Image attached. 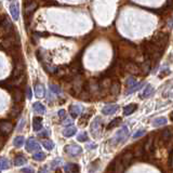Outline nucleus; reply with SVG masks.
<instances>
[{
	"label": "nucleus",
	"mask_w": 173,
	"mask_h": 173,
	"mask_svg": "<svg viewBox=\"0 0 173 173\" xmlns=\"http://www.w3.org/2000/svg\"><path fill=\"white\" fill-rule=\"evenodd\" d=\"M140 69H141V72L143 75H147L151 69V60H145L143 63L140 66Z\"/></svg>",
	"instance_id": "nucleus-15"
},
{
	"label": "nucleus",
	"mask_w": 173,
	"mask_h": 173,
	"mask_svg": "<svg viewBox=\"0 0 173 173\" xmlns=\"http://www.w3.org/2000/svg\"><path fill=\"white\" fill-rule=\"evenodd\" d=\"M57 115H58V117H60V118L63 119L65 117V115H66V111H65L64 109H61V111H58Z\"/></svg>",
	"instance_id": "nucleus-47"
},
{
	"label": "nucleus",
	"mask_w": 173,
	"mask_h": 173,
	"mask_svg": "<svg viewBox=\"0 0 173 173\" xmlns=\"http://www.w3.org/2000/svg\"><path fill=\"white\" fill-rule=\"evenodd\" d=\"M21 172L22 173H35L32 168H23V169L21 170Z\"/></svg>",
	"instance_id": "nucleus-45"
},
{
	"label": "nucleus",
	"mask_w": 173,
	"mask_h": 173,
	"mask_svg": "<svg viewBox=\"0 0 173 173\" xmlns=\"http://www.w3.org/2000/svg\"><path fill=\"white\" fill-rule=\"evenodd\" d=\"M49 134V132H48V131H46V132H43V133H40V137L41 136H47V135H48Z\"/></svg>",
	"instance_id": "nucleus-52"
},
{
	"label": "nucleus",
	"mask_w": 173,
	"mask_h": 173,
	"mask_svg": "<svg viewBox=\"0 0 173 173\" xmlns=\"http://www.w3.org/2000/svg\"><path fill=\"white\" fill-rule=\"evenodd\" d=\"M111 78L108 77H104L102 79V81L99 83V86L101 90H106V89L111 88Z\"/></svg>",
	"instance_id": "nucleus-24"
},
{
	"label": "nucleus",
	"mask_w": 173,
	"mask_h": 173,
	"mask_svg": "<svg viewBox=\"0 0 173 173\" xmlns=\"http://www.w3.org/2000/svg\"><path fill=\"white\" fill-rule=\"evenodd\" d=\"M20 113H21V107L18 106V105H15V106L12 107L10 114H11V116H12V117H17Z\"/></svg>",
	"instance_id": "nucleus-39"
},
{
	"label": "nucleus",
	"mask_w": 173,
	"mask_h": 173,
	"mask_svg": "<svg viewBox=\"0 0 173 173\" xmlns=\"http://www.w3.org/2000/svg\"><path fill=\"white\" fill-rule=\"evenodd\" d=\"M142 86V83H135L134 86H132L131 88H129V90H128V94H130V93H132V92H134V91H136V90H139L140 88Z\"/></svg>",
	"instance_id": "nucleus-40"
},
{
	"label": "nucleus",
	"mask_w": 173,
	"mask_h": 173,
	"mask_svg": "<svg viewBox=\"0 0 173 173\" xmlns=\"http://www.w3.org/2000/svg\"><path fill=\"white\" fill-rule=\"evenodd\" d=\"M126 71H127L129 74L131 75H139L141 72V69H140V66L137 64H135L134 62H127L126 64Z\"/></svg>",
	"instance_id": "nucleus-9"
},
{
	"label": "nucleus",
	"mask_w": 173,
	"mask_h": 173,
	"mask_svg": "<svg viewBox=\"0 0 173 173\" xmlns=\"http://www.w3.org/2000/svg\"><path fill=\"white\" fill-rule=\"evenodd\" d=\"M50 90L52 91L54 94H60L61 93L60 88H58V86H57V85H50Z\"/></svg>",
	"instance_id": "nucleus-43"
},
{
	"label": "nucleus",
	"mask_w": 173,
	"mask_h": 173,
	"mask_svg": "<svg viewBox=\"0 0 173 173\" xmlns=\"http://www.w3.org/2000/svg\"><path fill=\"white\" fill-rule=\"evenodd\" d=\"M109 90H111V93L113 95H118L119 92H120V82H119L118 80L113 81L111 85V88H109Z\"/></svg>",
	"instance_id": "nucleus-22"
},
{
	"label": "nucleus",
	"mask_w": 173,
	"mask_h": 173,
	"mask_svg": "<svg viewBox=\"0 0 173 173\" xmlns=\"http://www.w3.org/2000/svg\"><path fill=\"white\" fill-rule=\"evenodd\" d=\"M120 122H121V118H120V117H118V118H115L114 120H111V122H109V125L107 126V129H108V130L113 129V128L117 127V126H118Z\"/></svg>",
	"instance_id": "nucleus-35"
},
{
	"label": "nucleus",
	"mask_w": 173,
	"mask_h": 173,
	"mask_svg": "<svg viewBox=\"0 0 173 173\" xmlns=\"http://www.w3.org/2000/svg\"><path fill=\"white\" fill-rule=\"evenodd\" d=\"M172 131L171 129H165V130H162V132H161V135H160V139H161V141L162 142H165V143H167V142H169L170 140H171V137H172Z\"/></svg>",
	"instance_id": "nucleus-16"
},
{
	"label": "nucleus",
	"mask_w": 173,
	"mask_h": 173,
	"mask_svg": "<svg viewBox=\"0 0 173 173\" xmlns=\"http://www.w3.org/2000/svg\"><path fill=\"white\" fill-rule=\"evenodd\" d=\"M109 169L113 170V173H123V170H125V166L122 165L120 159H116L115 161H113L109 167Z\"/></svg>",
	"instance_id": "nucleus-10"
},
{
	"label": "nucleus",
	"mask_w": 173,
	"mask_h": 173,
	"mask_svg": "<svg viewBox=\"0 0 173 173\" xmlns=\"http://www.w3.org/2000/svg\"><path fill=\"white\" fill-rule=\"evenodd\" d=\"M133 158H134V155H133V153L131 151H125V153L122 154V156H121L120 160L121 162H122V165L126 167H129V166L131 165V162H132Z\"/></svg>",
	"instance_id": "nucleus-7"
},
{
	"label": "nucleus",
	"mask_w": 173,
	"mask_h": 173,
	"mask_svg": "<svg viewBox=\"0 0 173 173\" xmlns=\"http://www.w3.org/2000/svg\"><path fill=\"white\" fill-rule=\"evenodd\" d=\"M83 85H85V81L81 79V76H76V79H75L74 82V91L76 93V95H79L83 88Z\"/></svg>",
	"instance_id": "nucleus-12"
},
{
	"label": "nucleus",
	"mask_w": 173,
	"mask_h": 173,
	"mask_svg": "<svg viewBox=\"0 0 173 173\" xmlns=\"http://www.w3.org/2000/svg\"><path fill=\"white\" fill-rule=\"evenodd\" d=\"M166 123H167V119H166L165 117H159V118H156L155 120H154L153 125L155 126V127H160V126H165Z\"/></svg>",
	"instance_id": "nucleus-33"
},
{
	"label": "nucleus",
	"mask_w": 173,
	"mask_h": 173,
	"mask_svg": "<svg viewBox=\"0 0 173 173\" xmlns=\"http://www.w3.org/2000/svg\"><path fill=\"white\" fill-rule=\"evenodd\" d=\"M64 151L66 154H68V155L71 156H78L80 155L81 153H82V149H81L80 146H78V145H75V144H69V145H66V146L64 147Z\"/></svg>",
	"instance_id": "nucleus-3"
},
{
	"label": "nucleus",
	"mask_w": 173,
	"mask_h": 173,
	"mask_svg": "<svg viewBox=\"0 0 173 173\" xmlns=\"http://www.w3.org/2000/svg\"><path fill=\"white\" fill-rule=\"evenodd\" d=\"M168 39H169L168 34L162 32H157L153 36V38H151V42L155 44V46H157L159 49L163 50L168 43Z\"/></svg>",
	"instance_id": "nucleus-1"
},
{
	"label": "nucleus",
	"mask_w": 173,
	"mask_h": 173,
	"mask_svg": "<svg viewBox=\"0 0 173 173\" xmlns=\"http://www.w3.org/2000/svg\"><path fill=\"white\" fill-rule=\"evenodd\" d=\"M38 173H48V167H42V168H40V170H39Z\"/></svg>",
	"instance_id": "nucleus-48"
},
{
	"label": "nucleus",
	"mask_w": 173,
	"mask_h": 173,
	"mask_svg": "<svg viewBox=\"0 0 173 173\" xmlns=\"http://www.w3.org/2000/svg\"><path fill=\"white\" fill-rule=\"evenodd\" d=\"M118 108H119V106L116 104L106 105V106L102 109V113L104 114V115H113V114H115L116 111H118Z\"/></svg>",
	"instance_id": "nucleus-14"
},
{
	"label": "nucleus",
	"mask_w": 173,
	"mask_h": 173,
	"mask_svg": "<svg viewBox=\"0 0 173 173\" xmlns=\"http://www.w3.org/2000/svg\"><path fill=\"white\" fill-rule=\"evenodd\" d=\"M100 163V160L97 159V160H95V161H93V162H91L90 163V166H89V172L90 173H92V172H95L97 170V168H99V165Z\"/></svg>",
	"instance_id": "nucleus-37"
},
{
	"label": "nucleus",
	"mask_w": 173,
	"mask_h": 173,
	"mask_svg": "<svg viewBox=\"0 0 173 173\" xmlns=\"http://www.w3.org/2000/svg\"><path fill=\"white\" fill-rule=\"evenodd\" d=\"M41 144H42V146L46 149H48V151H52V149L54 148V143H53L51 140H48V139L41 140Z\"/></svg>",
	"instance_id": "nucleus-29"
},
{
	"label": "nucleus",
	"mask_w": 173,
	"mask_h": 173,
	"mask_svg": "<svg viewBox=\"0 0 173 173\" xmlns=\"http://www.w3.org/2000/svg\"><path fill=\"white\" fill-rule=\"evenodd\" d=\"M61 163H62V159H60V158L55 159V160L52 162V168H57L58 165H61Z\"/></svg>",
	"instance_id": "nucleus-46"
},
{
	"label": "nucleus",
	"mask_w": 173,
	"mask_h": 173,
	"mask_svg": "<svg viewBox=\"0 0 173 173\" xmlns=\"http://www.w3.org/2000/svg\"><path fill=\"white\" fill-rule=\"evenodd\" d=\"M13 125L8 120H0V133L2 135H8L12 132Z\"/></svg>",
	"instance_id": "nucleus-5"
},
{
	"label": "nucleus",
	"mask_w": 173,
	"mask_h": 173,
	"mask_svg": "<svg viewBox=\"0 0 173 173\" xmlns=\"http://www.w3.org/2000/svg\"><path fill=\"white\" fill-rule=\"evenodd\" d=\"M75 133H76V128L72 127V126L65 128L64 131H63V135H64L65 137H71L75 134Z\"/></svg>",
	"instance_id": "nucleus-28"
},
{
	"label": "nucleus",
	"mask_w": 173,
	"mask_h": 173,
	"mask_svg": "<svg viewBox=\"0 0 173 173\" xmlns=\"http://www.w3.org/2000/svg\"><path fill=\"white\" fill-rule=\"evenodd\" d=\"M35 94L38 99H41V97L44 96L46 94V90H44V86L41 85V83H37L35 86Z\"/></svg>",
	"instance_id": "nucleus-18"
},
{
	"label": "nucleus",
	"mask_w": 173,
	"mask_h": 173,
	"mask_svg": "<svg viewBox=\"0 0 173 173\" xmlns=\"http://www.w3.org/2000/svg\"><path fill=\"white\" fill-rule=\"evenodd\" d=\"M77 140H78L79 142H86V141H88V134H86V132L80 133V134L78 135V137H77Z\"/></svg>",
	"instance_id": "nucleus-41"
},
{
	"label": "nucleus",
	"mask_w": 173,
	"mask_h": 173,
	"mask_svg": "<svg viewBox=\"0 0 173 173\" xmlns=\"http://www.w3.org/2000/svg\"><path fill=\"white\" fill-rule=\"evenodd\" d=\"M32 107H34V111H36V113H38V114H44L46 113V107L43 106L41 103H39V102H36V103H34V105H32Z\"/></svg>",
	"instance_id": "nucleus-27"
},
{
	"label": "nucleus",
	"mask_w": 173,
	"mask_h": 173,
	"mask_svg": "<svg viewBox=\"0 0 173 173\" xmlns=\"http://www.w3.org/2000/svg\"><path fill=\"white\" fill-rule=\"evenodd\" d=\"M167 7H168V8H173V0H168V1H167Z\"/></svg>",
	"instance_id": "nucleus-49"
},
{
	"label": "nucleus",
	"mask_w": 173,
	"mask_h": 173,
	"mask_svg": "<svg viewBox=\"0 0 173 173\" xmlns=\"http://www.w3.org/2000/svg\"><path fill=\"white\" fill-rule=\"evenodd\" d=\"M153 86H151V85H147L146 86V88L144 89V91L142 92V94H141V97L142 99H145V97H148V96H151V93H153Z\"/></svg>",
	"instance_id": "nucleus-30"
},
{
	"label": "nucleus",
	"mask_w": 173,
	"mask_h": 173,
	"mask_svg": "<svg viewBox=\"0 0 173 173\" xmlns=\"http://www.w3.org/2000/svg\"><path fill=\"white\" fill-rule=\"evenodd\" d=\"M144 134H145V130H140V131H137L136 133H134V134H133V139L141 137V136H143Z\"/></svg>",
	"instance_id": "nucleus-44"
},
{
	"label": "nucleus",
	"mask_w": 173,
	"mask_h": 173,
	"mask_svg": "<svg viewBox=\"0 0 173 173\" xmlns=\"http://www.w3.org/2000/svg\"><path fill=\"white\" fill-rule=\"evenodd\" d=\"M136 108H137L136 104H129L123 108V114H125L126 116H129L131 114L134 113V111H136Z\"/></svg>",
	"instance_id": "nucleus-25"
},
{
	"label": "nucleus",
	"mask_w": 173,
	"mask_h": 173,
	"mask_svg": "<svg viewBox=\"0 0 173 173\" xmlns=\"http://www.w3.org/2000/svg\"><path fill=\"white\" fill-rule=\"evenodd\" d=\"M27 97H28V99H32V91H30L29 88H27Z\"/></svg>",
	"instance_id": "nucleus-50"
},
{
	"label": "nucleus",
	"mask_w": 173,
	"mask_h": 173,
	"mask_svg": "<svg viewBox=\"0 0 173 173\" xmlns=\"http://www.w3.org/2000/svg\"><path fill=\"white\" fill-rule=\"evenodd\" d=\"M0 27L2 28L6 34L10 35L12 34V29H13V25H12V22L10 21V18L8 16H4L1 21H0Z\"/></svg>",
	"instance_id": "nucleus-4"
},
{
	"label": "nucleus",
	"mask_w": 173,
	"mask_h": 173,
	"mask_svg": "<svg viewBox=\"0 0 173 173\" xmlns=\"http://www.w3.org/2000/svg\"><path fill=\"white\" fill-rule=\"evenodd\" d=\"M129 136V129L128 127H122L118 132L115 134V136L111 139V144L113 145H117V144H120L122 142H125L127 140V137Z\"/></svg>",
	"instance_id": "nucleus-2"
},
{
	"label": "nucleus",
	"mask_w": 173,
	"mask_h": 173,
	"mask_svg": "<svg viewBox=\"0 0 173 173\" xmlns=\"http://www.w3.org/2000/svg\"><path fill=\"white\" fill-rule=\"evenodd\" d=\"M32 158H34L36 161H43L44 159H46V154L41 153V151H38V153L32 155Z\"/></svg>",
	"instance_id": "nucleus-38"
},
{
	"label": "nucleus",
	"mask_w": 173,
	"mask_h": 173,
	"mask_svg": "<svg viewBox=\"0 0 173 173\" xmlns=\"http://www.w3.org/2000/svg\"><path fill=\"white\" fill-rule=\"evenodd\" d=\"M64 170L66 173H80V167L77 163H66L64 166Z\"/></svg>",
	"instance_id": "nucleus-13"
},
{
	"label": "nucleus",
	"mask_w": 173,
	"mask_h": 173,
	"mask_svg": "<svg viewBox=\"0 0 173 173\" xmlns=\"http://www.w3.org/2000/svg\"><path fill=\"white\" fill-rule=\"evenodd\" d=\"M80 113H81V107L79 105H71L69 106V114L72 115V118H77Z\"/></svg>",
	"instance_id": "nucleus-23"
},
{
	"label": "nucleus",
	"mask_w": 173,
	"mask_h": 173,
	"mask_svg": "<svg viewBox=\"0 0 173 173\" xmlns=\"http://www.w3.org/2000/svg\"><path fill=\"white\" fill-rule=\"evenodd\" d=\"M144 147L143 146H137L136 148H135V151L133 153V155H134V157H143L144 156Z\"/></svg>",
	"instance_id": "nucleus-36"
},
{
	"label": "nucleus",
	"mask_w": 173,
	"mask_h": 173,
	"mask_svg": "<svg viewBox=\"0 0 173 173\" xmlns=\"http://www.w3.org/2000/svg\"><path fill=\"white\" fill-rule=\"evenodd\" d=\"M26 162V158L24 157L23 155H17L14 159V165L20 167V166H23L24 163Z\"/></svg>",
	"instance_id": "nucleus-32"
},
{
	"label": "nucleus",
	"mask_w": 173,
	"mask_h": 173,
	"mask_svg": "<svg viewBox=\"0 0 173 173\" xmlns=\"http://www.w3.org/2000/svg\"><path fill=\"white\" fill-rule=\"evenodd\" d=\"M30 1H32V0H30Z\"/></svg>",
	"instance_id": "nucleus-54"
},
{
	"label": "nucleus",
	"mask_w": 173,
	"mask_h": 173,
	"mask_svg": "<svg viewBox=\"0 0 173 173\" xmlns=\"http://www.w3.org/2000/svg\"><path fill=\"white\" fill-rule=\"evenodd\" d=\"M10 168V163H9V160L4 157L0 158V173H1L2 170H6Z\"/></svg>",
	"instance_id": "nucleus-31"
},
{
	"label": "nucleus",
	"mask_w": 173,
	"mask_h": 173,
	"mask_svg": "<svg viewBox=\"0 0 173 173\" xmlns=\"http://www.w3.org/2000/svg\"><path fill=\"white\" fill-rule=\"evenodd\" d=\"M10 13H11V15H12L13 20H14V21L18 20L20 10H18V6L16 3H11V6H10Z\"/></svg>",
	"instance_id": "nucleus-21"
},
{
	"label": "nucleus",
	"mask_w": 173,
	"mask_h": 173,
	"mask_svg": "<svg viewBox=\"0 0 173 173\" xmlns=\"http://www.w3.org/2000/svg\"><path fill=\"white\" fill-rule=\"evenodd\" d=\"M171 119H172V120H173V111H172V113H171Z\"/></svg>",
	"instance_id": "nucleus-53"
},
{
	"label": "nucleus",
	"mask_w": 173,
	"mask_h": 173,
	"mask_svg": "<svg viewBox=\"0 0 173 173\" xmlns=\"http://www.w3.org/2000/svg\"><path fill=\"white\" fill-rule=\"evenodd\" d=\"M26 151H28V153L38 151H40V145L37 143L34 139H29L26 143Z\"/></svg>",
	"instance_id": "nucleus-11"
},
{
	"label": "nucleus",
	"mask_w": 173,
	"mask_h": 173,
	"mask_svg": "<svg viewBox=\"0 0 173 173\" xmlns=\"http://www.w3.org/2000/svg\"><path fill=\"white\" fill-rule=\"evenodd\" d=\"M37 7H38L37 2H35V1H29L28 3H27V6L25 7V13H26V15L29 16L32 12H34L35 10H36Z\"/></svg>",
	"instance_id": "nucleus-19"
},
{
	"label": "nucleus",
	"mask_w": 173,
	"mask_h": 173,
	"mask_svg": "<svg viewBox=\"0 0 173 173\" xmlns=\"http://www.w3.org/2000/svg\"><path fill=\"white\" fill-rule=\"evenodd\" d=\"M16 42H17V40L15 39V36L13 34H10V35H8V37H7L3 41H2L1 44L4 49H10V48H13Z\"/></svg>",
	"instance_id": "nucleus-8"
},
{
	"label": "nucleus",
	"mask_w": 173,
	"mask_h": 173,
	"mask_svg": "<svg viewBox=\"0 0 173 173\" xmlns=\"http://www.w3.org/2000/svg\"><path fill=\"white\" fill-rule=\"evenodd\" d=\"M102 131V121L100 117H96V118L93 120L92 125H91V132L94 136H97V135L101 133Z\"/></svg>",
	"instance_id": "nucleus-6"
},
{
	"label": "nucleus",
	"mask_w": 173,
	"mask_h": 173,
	"mask_svg": "<svg viewBox=\"0 0 173 173\" xmlns=\"http://www.w3.org/2000/svg\"><path fill=\"white\" fill-rule=\"evenodd\" d=\"M135 83H136V81H135V79L132 78V77H129V78L127 79V81H126V85H127L128 88H131V86H134Z\"/></svg>",
	"instance_id": "nucleus-42"
},
{
	"label": "nucleus",
	"mask_w": 173,
	"mask_h": 173,
	"mask_svg": "<svg viewBox=\"0 0 173 173\" xmlns=\"http://www.w3.org/2000/svg\"><path fill=\"white\" fill-rule=\"evenodd\" d=\"M13 100H14V102L16 104H18V103L22 102L23 100V92L20 90V89H15L14 92H13Z\"/></svg>",
	"instance_id": "nucleus-26"
},
{
	"label": "nucleus",
	"mask_w": 173,
	"mask_h": 173,
	"mask_svg": "<svg viewBox=\"0 0 173 173\" xmlns=\"http://www.w3.org/2000/svg\"><path fill=\"white\" fill-rule=\"evenodd\" d=\"M23 144H24V136H22V135L16 136L14 139V141H13V145H14L16 148H20Z\"/></svg>",
	"instance_id": "nucleus-34"
},
{
	"label": "nucleus",
	"mask_w": 173,
	"mask_h": 173,
	"mask_svg": "<svg viewBox=\"0 0 173 173\" xmlns=\"http://www.w3.org/2000/svg\"><path fill=\"white\" fill-rule=\"evenodd\" d=\"M23 126H25V120H24V119H23L22 122H21V126H20V127H18V130H22Z\"/></svg>",
	"instance_id": "nucleus-51"
},
{
	"label": "nucleus",
	"mask_w": 173,
	"mask_h": 173,
	"mask_svg": "<svg viewBox=\"0 0 173 173\" xmlns=\"http://www.w3.org/2000/svg\"><path fill=\"white\" fill-rule=\"evenodd\" d=\"M32 129H34V131H40L42 129V119H41V117H35L32 119Z\"/></svg>",
	"instance_id": "nucleus-20"
},
{
	"label": "nucleus",
	"mask_w": 173,
	"mask_h": 173,
	"mask_svg": "<svg viewBox=\"0 0 173 173\" xmlns=\"http://www.w3.org/2000/svg\"><path fill=\"white\" fill-rule=\"evenodd\" d=\"M144 151H147L149 154H153L155 148H154V137L153 136H149L148 140L146 141L145 143V146H144Z\"/></svg>",
	"instance_id": "nucleus-17"
}]
</instances>
